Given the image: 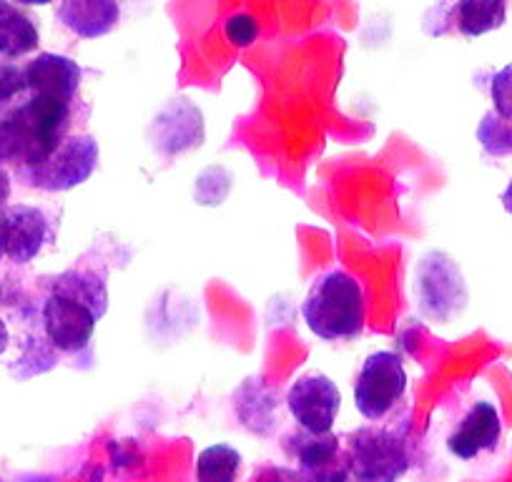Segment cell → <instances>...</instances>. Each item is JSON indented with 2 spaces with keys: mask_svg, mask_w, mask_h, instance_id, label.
<instances>
[{
  "mask_svg": "<svg viewBox=\"0 0 512 482\" xmlns=\"http://www.w3.org/2000/svg\"><path fill=\"white\" fill-rule=\"evenodd\" d=\"M284 450L297 460V470L307 477V482H347L352 475L347 450L332 432L312 435L307 430H294L284 437Z\"/></svg>",
  "mask_w": 512,
  "mask_h": 482,
  "instance_id": "obj_6",
  "label": "cell"
},
{
  "mask_svg": "<svg viewBox=\"0 0 512 482\" xmlns=\"http://www.w3.org/2000/svg\"><path fill=\"white\" fill-rule=\"evenodd\" d=\"M347 482H364V480H359V477H354V475H349V477H347Z\"/></svg>",
  "mask_w": 512,
  "mask_h": 482,
  "instance_id": "obj_24",
  "label": "cell"
},
{
  "mask_svg": "<svg viewBox=\"0 0 512 482\" xmlns=\"http://www.w3.org/2000/svg\"><path fill=\"white\" fill-rule=\"evenodd\" d=\"M502 206H505V209L512 214V181H510V184H507L505 194H502Z\"/></svg>",
  "mask_w": 512,
  "mask_h": 482,
  "instance_id": "obj_23",
  "label": "cell"
},
{
  "mask_svg": "<svg viewBox=\"0 0 512 482\" xmlns=\"http://www.w3.org/2000/svg\"><path fill=\"white\" fill-rule=\"evenodd\" d=\"M8 344H11V332H8L6 322H3V319H0V354L6 352Z\"/></svg>",
  "mask_w": 512,
  "mask_h": 482,
  "instance_id": "obj_22",
  "label": "cell"
},
{
  "mask_svg": "<svg viewBox=\"0 0 512 482\" xmlns=\"http://www.w3.org/2000/svg\"><path fill=\"white\" fill-rule=\"evenodd\" d=\"M11 199V176L0 166V211L6 209V201Z\"/></svg>",
  "mask_w": 512,
  "mask_h": 482,
  "instance_id": "obj_21",
  "label": "cell"
},
{
  "mask_svg": "<svg viewBox=\"0 0 512 482\" xmlns=\"http://www.w3.org/2000/svg\"><path fill=\"white\" fill-rule=\"evenodd\" d=\"M51 226L36 206L16 204L0 211V247L11 262L28 264L46 247Z\"/></svg>",
  "mask_w": 512,
  "mask_h": 482,
  "instance_id": "obj_9",
  "label": "cell"
},
{
  "mask_svg": "<svg viewBox=\"0 0 512 482\" xmlns=\"http://www.w3.org/2000/svg\"><path fill=\"white\" fill-rule=\"evenodd\" d=\"M28 91L26 71L16 63H0V101H13Z\"/></svg>",
  "mask_w": 512,
  "mask_h": 482,
  "instance_id": "obj_19",
  "label": "cell"
},
{
  "mask_svg": "<svg viewBox=\"0 0 512 482\" xmlns=\"http://www.w3.org/2000/svg\"><path fill=\"white\" fill-rule=\"evenodd\" d=\"M502 422L490 402H475L460 425L447 437V447L460 460H472L482 452H492L500 442Z\"/></svg>",
  "mask_w": 512,
  "mask_h": 482,
  "instance_id": "obj_11",
  "label": "cell"
},
{
  "mask_svg": "<svg viewBox=\"0 0 512 482\" xmlns=\"http://www.w3.org/2000/svg\"><path fill=\"white\" fill-rule=\"evenodd\" d=\"M287 405L299 430H307L312 435H329L342 407V395L327 375L309 372L289 387Z\"/></svg>",
  "mask_w": 512,
  "mask_h": 482,
  "instance_id": "obj_7",
  "label": "cell"
},
{
  "mask_svg": "<svg viewBox=\"0 0 512 482\" xmlns=\"http://www.w3.org/2000/svg\"><path fill=\"white\" fill-rule=\"evenodd\" d=\"M490 96L495 103V113L512 124V63L497 71L490 83Z\"/></svg>",
  "mask_w": 512,
  "mask_h": 482,
  "instance_id": "obj_18",
  "label": "cell"
},
{
  "mask_svg": "<svg viewBox=\"0 0 512 482\" xmlns=\"http://www.w3.org/2000/svg\"><path fill=\"white\" fill-rule=\"evenodd\" d=\"M98 166V141L88 134L68 136L41 166L21 169V179L41 191H71L86 184Z\"/></svg>",
  "mask_w": 512,
  "mask_h": 482,
  "instance_id": "obj_5",
  "label": "cell"
},
{
  "mask_svg": "<svg viewBox=\"0 0 512 482\" xmlns=\"http://www.w3.org/2000/svg\"><path fill=\"white\" fill-rule=\"evenodd\" d=\"M0 299H3V287H0Z\"/></svg>",
  "mask_w": 512,
  "mask_h": 482,
  "instance_id": "obj_26",
  "label": "cell"
},
{
  "mask_svg": "<svg viewBox=\"0 0 512 482\" xmlns=\"http://www.w3.org/2000/svg\"><path fill=\"white\" fill-rule=\"evenodd\" d=\"M477 141L490 156H510L512 154V124L497 116L495 111H487L477 126Z\"/></svg>",
  "mask_w": 512,
  "mask_h": 482,
  "instance_id": "obj_17",
  "label": "cell"
},
{
  "mask_svg": "<svg viewBox=\"0 0 512 482\" xmlns=\"http://www.w3.org/2000/svg\"><path fill=\"white\" fill-rule=\"evenodd\" d=\"M507 6L502 0H462L452 6L450 16L455 21V28L467 38L485 36L505 23Z\"/></svg>",
  "mask_w": 512,
  "mask_h": 482,
  "instance_id": "obj_15",
  "label": "cell"
},
{
  "mask_svg": "<svg viewBox=\"0 0 512 482\" xmlns=\"http://www.w3.org/2000/svg\"><path fill=\"white\" fill-rule=\"evenodd\" d=\"M241 455L231 445H211L196 460V482H236Z\"/></svg>",
  "mask_w": 512,
  "mask_h": 482,
  "instance_id": "obj_16",
  "label": "cell"
},
{
  "mask_svg": "<svg viewBox=\"0 0 512 482\" xmlns=\"http://www.w3.org/2000/svg\"><path fill=\"white\" fill-rule=\"evenodd\" d=\"M352 475L364 482H397L412 465L407 425H367L347 440Z\"/></svg>",
  "mask_w": 512,
  "mask_h": 482,
  "instance_id": "obj_3",
  "label": "cell"
},
{
  "mask_svg": "<svg viewBox=\"0 0 512 482\" xmlns=\"http://www.w3.org/2000/svg\"><path fill=\"white\" fill-rule=\"evenodd\" d=\"M0 259H3V247H0Z\"/></svg>",
  "mask_w": 512,
  "mask_h": 482,
  "instance_id": "obj_25",
  "label": "cell"
},
{
  "mask_svg": "<svg viewBox=\"0 0 512 482\" xmlns=\"http://www.w3.org/2000/svg\"><path fill=\"white\" fill-rule=\"evenodd\" d=\"M63 26L81 38H101L116 28L121 8L113 0H66L56 6Z\"/></svg>",
  "mask_w": 512,
  "mask_h": 482,
  "instance_id": "obj_12",
  "label": "cell"
},
{
  "mask_svg": "<svg viewBox=\"0 0 512 482\" xmlns=\"http://www.w3.org/2000/svg\"><path fill=\"white\" fill-rule=\"evenodd\" d=\"M407 392V372L395 352H374L364 359L354 385V407L367 420L379 422L390 415Z\"/></svg>",
  "mask_w": 512,
  "mask_h": 482,
  "instance_id": "obj_4",
  "label": "cell"
},
{
  "mask_svg": "<svg viewBox=\"0 0 512 482\" xmlns=\"http://www.w3.org/2000/svg\"><path fill=\"white\" fill-rule=\"evenodd\" d=\"M41 43L36 21L13 3H0V56L23 58Z\"/></svg>",
  "mask_w": 512,
  "mask_h": 482,
  "instance_id": "obj_14",
  "label": "cell"
},
{
  "mask_svg": "<svg viewBox=\"0 0 512 482\" xmlns=\"http://www.w3.org/2000/svg\"><path fill=\"white\" fill-rule=\"evenodd\" d=\"M71 129V106L53 98L31 96L0 116V166H41Z\"/></svg>",
  "mask_w": 512,
  "mask_h": 482,
  "instance_id": "obj_1",
  "label": "cell"
},
{
  "mask_svg": "<svg viewBox=\"0 0 512 482\" xmlns=\"http://www.w3.org/2000/svg\"><path fill=\"white\" fill-rule=\"evenodd\" d=\"M23 71H26L31 96L53 98V101L73 106L83 76L81 66L73 58L58 56V53H38L33 61H28V66H23Z\"/></svg>",
  "mask_w": 512,
  "mask_h": 482,
  "instance_id": "obj_10",
  "label": "cell"
},
{
  "mask_svg": "<svg viewBox=\"0 0 512 482\" xmlns=\"http://www.w3.org/2000/svg\"><path fill=\"white\" fill-rule=\"evenodd\" d=\"M251 482H307V477L297 470V467L284 465H264L256 470Z\"/></svg>",
  "mask_w": 512,
  "mask_h": 482,
  "instance_id": "obj_20",
  "label": "cell"
},
{
  "mask_svg": "<svg viewBox=\"0 0 512 482\" xmlns=\"http://www.w3.org/2000/svg\"><path fill=\"white\" fill-rule=\"evenodd\" d=\"M98 317L81 302L48 294L43 304V329H46L48 344L58 352H83L91 344L96 332Z\"/></svg>",
  "mask_w": 512,
  "mask_h": 482,
  "instance_id": "obj_8",
  "label": "cell"
},
{
  "mask_svg": "<svg viewBox=\"0 0 512 482\" xmlns=\"http://www.w3.org/2000/svg\"><path fill=\"white\" fill-rule=\"evenodd\" d=\"M307 327L327 342H344L362 334L367 299L362 284L344 269L322 274L302 304Z\"/></svg>",
  "mask_w": 512,
  "mask_h": 482,
  "instance_id": "obj_2",
  "label": "cell"
},
{
  "mask_svg": "<svg viewBox=\"0 0 512 482\" xmlns=\"http://www.w3.org/2000/svg\"><path fill=\"white\" fill-rule=\"evenodd\" d=\"M53 294L81 302L96 314L98 319L106 314L108 309V287H106V272H96V269H68V272L58 274L51 284Z\"/></svg>",
  "mask_w": 512,
  "mask_h": 482,
  "instance_id": "obj_13",
  "label": "cell"
}]
</instances>
